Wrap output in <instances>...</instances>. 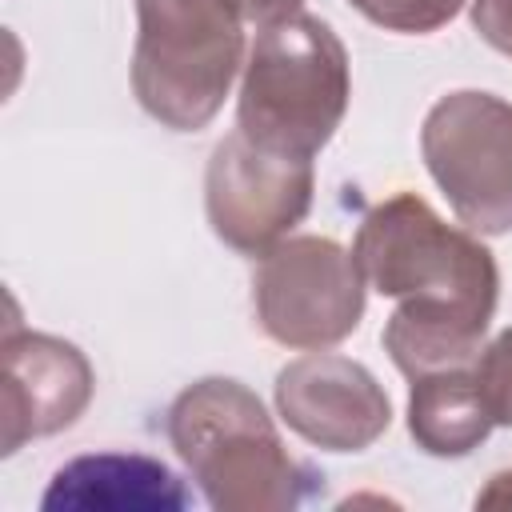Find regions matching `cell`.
Segmentation results:
<instances>
[{
  "instance_id": "cell-1",
  "label": "cell",
  "mask_w": 512,
  "mask_h": 512,
  "mask_svg": "<svg viewBox=\"0 0 512 512\" xmlns=\"http://www.w3.org/2000/svg\"><path fill=\"white\" fill-rule=\"evenodd\" d=\"M164 428L216 512H288L324 480L284 448L260 396L232 376L188 384Z\"/></svg>"
},
{
  "instance_id": "cell-2",
  "label": "cell",
  "mask_w": 512,
  "mask_h": 512,
  "mask_svg": "<svg viewBox=\"0 0 512 512\" xmlns=\"http://www.w3.org/2000/svg\"><path fill=\"white\" fill-rule=\"evenodd\" d=\"M348 92L344 40L328 20L296 12L256 32L240 80L236 132L264 152L312 160L340 128Z\"/></svg>"
},
{
  "instance_id": "cell-3",
  "label": "cell",
  "mask_w": 512,
  "mask_h": 512,
  "mask_svg": "<svg viewBox=\"0 0 512 512\" xmlns=\"http://www.w3.org/2000/svg\"><path fill=\"white\" fill-rule=\"evenodd\" d=\"M132 92L172 128L200 132L224 108L244 56L240 0H136Z\"/></svg>"
},
{
  "instance_id": "cell-4",
  "label": "cell",
  "mask_w": 512,
  "mask_h": 512,
  "mask_svg": "<svg viewBox=\"0 0 512 512\" xmlns=\"http://www.w3.org/2000/svg\"><path fill=\"white\" fill-rule=\"evenodd\" d=\"M364 284L392 300H444L496 312L500 272L476 232L444 224L416 192H396L368 208L356 244Z\"/></svg>"
},
{
  "instance_id": "cell-5",
  "label": "cell",
  "mask_w": 512,
  "mask_h": 512,
  "mask_svg": "<svg viewBox=\"0 0 512 512\" xmlns=\"http://www.w3.org/2000/svg\"><path fill=\"white\" fill-rule=\"evenodd\" d=\"M420 156L456 220L476 236L512 232V104L460 88L440 96L420 128Z\"/></svg>"
},
{
  "instance_id": "cell-6",
  "label": "cell",
  "mask_w": 512,
  "mask_h": 512,
  "mask_svg": "<svg viewBox=\"0 0 512 512\" xmlns=\"http://www.w3.org/2000/svg\"><path fill=\"white\" fill-rule=\"evenodd\" d=\"M364 276L356 256L328 236H284L252 276L256 324L268 340L320 352L348 340L364 316Z\"/></svg>"
},
{
  "instance_id": "cell-7",
  "label": "cell",
  "mask_w": 512,
  "mask_h": 512,
  "mask_svg": "<svg viewBox=\"0 0 512 512\" xmlns=\"http://www.w3.org/2000/svg\"><path fill=\"white\" fill-rule=\"evenodd\" d=\"M312 160L256 148L244 132H228L204 172V208L216 240L244 256H264L312 208Z\"/></svg>"
},
{
  "instance_id": "cell-8",
  "label": "cell",
  "mask_w": 512,
  "mask_h": 512,
  "mask_svg": "<svg viewBox=\"0 0 512 512\" xmlns=\"http://www.w3.org/2000/svg\"><path fill=\"white\" fill-rule=\"evenodd\" d=\"M280 420L324 452H364L392 424V400L352 356L308 352L276 372Z\"/></svg>"
},
{
  "instance_id": "cell-9",
  "label": "cell",
  "mask_w": 512,
  "mask_h": 512,
  "mask_svg": "<svg viewBox=\"0 0 512 512\" xmlns=\"http://www.w3.org/2000/svg\"><path fill=\"white\" fill-rule=\"evenodd\" d=\"M0 356H4V412H0L4 456L20 452L28 440L64 432L84 416L96 376L76 344L8 324Z\"/></svg>"
},
{
  "instance_id": "cell-10",
  "label": "cell",
  "mask_w": 512,
  "mask_h": 512,
  "mask_svg": "<svg viewBox=\"0 0 512 512\" xmlns=\"http://www.w3.org/2000/svg\"><path fill=\"white\" fill-rule=\"evenodd\" d=\"M184 480L144 452H88L60 464L40 496L44 512H180Z\"/></svg>"
},
{
  "instance_id": "cell-11",
  "label": "cell",
  "mask_w": 512,
  "mask_h": 512,
  "mask_svg": "<svg viewBox=\"0 0 512 512\" xmlns=\"http://www.w3.org/2000/svg\"><path fill=\"white\" fill-rule=\"evenodd\" d=\"M488 324L492 312L468 304L400 300V308L384 324V352L408 380L448 368H472L484 348Z\"/></svg>"
},
{
  "instance_id": "cell-12",
  "label": "cell",
  "mask_w": 512,
  "mask_h": 512,
  "mask_svg": "<svg viewBox=\"0 0 512 512\" xmlns=\"http://www.w3.org/2000/svg\"><path fill=\"white\" fill-rule=\"evenodd\" d=\"M492 416L480 400L472 368L428 372L408 392V432L428 456H468L492 432Z\"/></svg>"
},
{
  "instance_id": "cell-13",
  "label": "cell",
  "mask_w": 512,
  "mask_h": 512,
  "mask_svg": "<svg viewBox=\"0 0 512 512\" xmlns=\"http://www.w3.org/2000/svg\"><path fill=\"white\" fill-rule=\"evenodd\" d=\"M348 4L376 28L404 32V36L436 32L464 8V0H348Z\"/></svg>"
},
{
  "instance_id": "cell-14",
  "label": "cell",
  "mask_w": 512,
  "mask_h": 512,
  "mask_svg": "<svg viewBox=\"0 0 512 512\" xmlns=\"http://www.w3.org/2000/svg\"><path fill=\"white\" fill-rule=\"evenodd\" d=\"M472 376H476V388H480V400L492 424L512 428V328H504L492 344L480 348Z\"/></svg>"
},
{
  "instance_id": "cell-15",
  "label": "cell",
  "mask_w": 512,
  "mask_h": 512,
  "mask_svg": "<svg viewBox=\"0 0 512 512\" xmlns=\"http://www.w3.org/2000/svg\"><path fill=\"white\" fill-rule=\"evenodd\" d=\"M476 36L512 60V0H472Z\"/></svg>"
},
{
  "instance_id": "cell-16",
  "label": "cell",
  "mask_w": 512,
  "mask_h": 512,
  "mask_svg": "<svg viewBox=\"0 0 512 512\" xmlns=\"http://www.w3.org/2000/svg\"><path fill=\"white\" fill-rule=\"evenodd\" d=\"M304 8V0H240V12H244V20H252V24H276V20H288V16H296Z\"/></svg>"
},
{
  "instance_id": "cell-17",
  "label": "cell",
  "mask_w": 512,
  "mask_h": 512,
  "mask_svg": "<svg viewBox=\"0 0 512 512\" xmlns=\"http://www.w3.org/2000/svg\"><path fill=\"white\" fill-rule=\"evenodd\" d=\"M476 504H512V472H496L492 480H488V488L476 496Z\"/></svg>"
}]
</instances>
